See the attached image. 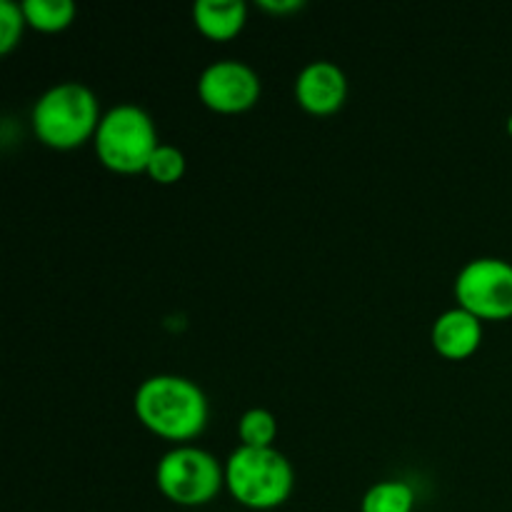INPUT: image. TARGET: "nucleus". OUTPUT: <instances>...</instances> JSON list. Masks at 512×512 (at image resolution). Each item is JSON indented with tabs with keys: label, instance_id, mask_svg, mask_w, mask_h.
I'll return each mask as SVG.
<instances>
[{
	"label": "nucleus",
	"instance_id": "1",
	"mask_svg": "<svg viewBox=\"0 0 512 512\" xmlns=\"http://www.w3.org/2000/svg\"><path fill=\"white\" fill-rule=\"evenodd\" d=\"M135 415L150 433L165 440H190L208 423L205 393L180 375H155L135 393Z\"/></svg>",
	"mask_w": 512,
	"mask_h": 512
},
{
	"label": "nucleus",
	"instance_id": "2",
	"mask_svg": "<svg viewBox=\"0 0 512 512\" xmlns=\"http://www.w3.org/2000/svg\"><path fill=\"white\" fill-rule=\"evenodd\" d=\"M98 100L80 83L53 85L33 108V130L40 143L58 150L83 145L98 133Z\"/></svg>",
	"mask_w": 512,
	"mask_h": 512
},
{
	"label": "nucleus",
	"instance_id": "3",
	"mask_svg": "<svg viewBox=\"0 0 512 512\" xmlns=\"http://www.w3.org/2000/svg\"><path fill=\"white\" fill-rule=\"evenodd\" d=\"M225 485L240 505L273 510L290 498L293 468L275 448H238L225 465Z\"/></svg>",
	"mask_w": 512,
	"mask_h": 512
},
{
	"label": "nucleus",
	"instance_id": "4",
	"mask_svg": "<svg viewBox=\"0 0 512 512\" xmlns=\"http://www.w3.org/2000/svg\"><path fill=\"white\" fill-rule=\"evenodd\" d=\"M158 145L153 120L138 105H115L100 118L95 133V153L100 163L125 175L148 170Z\"/></svg>",
	"mask_w": 512,
	"mask_h": 512
},
{
	"label": "nucleus",
	"instance_id": "5",
	"mask_svg": "<svg viewBox=\"0 0 512 512\" xmlns=\"http://www.w3.org/2000/svg\"><path fill=\"white\" fill-rule=\"evenodd\" d=\"M160 493L175 505L195 508L205 505L220 493L225 483V470L218 460L200 448H175L158 463Z\"/></svg>",
	"mask_w": 512,
	"mask_h": 512
},
{
	"label": "nucleus",
	"instance_id": "6",
	"mask_svg": "<svg viewBox=\"0 0 512 512\" xmlns=\"http://www.w3.org/2000/svg\"><path fill=\"white\" fill-rule=\"evenodd\" d=\"M455 298L480 320L512 318V265L498 258L470 260L455 280Z\"/></svg>",
	"mask_w": 512,
	"mask_h": 512
},
{
	"label": "nucleus",
	"instance_id": "7",
	"mask_svg": "<svg viewBox=\"0 0 512 512\" xmlns=\"http://www.w3.org/2000/svg\"><path fill=\"white\" fill-rule=\"evenodd\" d=\"M198 93L218 113H243L260 98V78L240 60H218L200 73Z\"/></svg>",
	"mask_w": 512,
	"mask_h": 512
},
{
	"label": "nucleus",
	"instance_id": "8",
	"mask_svg": "<svg viewBox=\"0 0 512 512\" xmlns=\"http://www.w3.org/2000/svg\"><path fill=\"white\" fill-rule=\"evenodd\" d=\"M345 95H348L345 73L328 60L305 65L295 80V98L313 115L335 113L345 103Z\"/></svg>",
	"mask_w": 512,
	"mask_h": 512
},
{
	"label": "nucleus",
	"instance_id": "9",
	"mask_svg": "<svg viewBox=\"0 0 512 512\" xmlns=\"http://www.w3.org/2000/svg\"><path fill=\"white\" fill-rule=\"evenodd\" d=\"M483 325L463 308L448 310L433 325V348L448 360H465L480 348Z\"/></svg>",
	"mask_w": 512,
	"mask_h": 512
},
{
	"label": "nucleus",
	"instance_id": "10",
	"mask_svg": "<svg viewBox=\"0 0 512 512\" xmlns=\"http://www.w3.org/2000/svg\"><path fill=\"white\" fill-rule=\"evenodd\" d=\"M248 8L243 0H198L193 5V20L200 33L210 40H230L243 30Z\"/></svg>",
	"mask_w": 512,
	"mask_h": 512
},
{
	"label": "nucleus",
	"instance_id": "11",
	"mask_svg": "<svg viewBox=\"0 0 512 512\" xmlns=\"http://www.w3.org/2000/svg\"><path fill=\"white\" fill-rule=\"evenodd\" d=\"M20 5L28 25L43 33H58L75 18V5L70 0H25Z\"/></svg>",
	"mask_w": 512,
	"mask_h": 512
},
{
	"label": "nucleus",
	"instance_id": "12",
	"mask_svg": "<svg viewBox=\"0 0 512 512\" xmlns=\"http://www.w3.org/2000/svg\"><path fill=\"white\" fill-rule=\"evenodd\" d=\"M415 493L403 480H383L363 498V512H413Z\"/></svg>",
	"mask_w": 512,
	"mask_h": 512
},
{
	"label": "nucleus",
	"instance_id": "13",
	"mask_svg": "<svg viewBox=\"0 0 512 512\" xmlns=\"http://www.w3.org/2000/svg\"><path fill=\"white\" fill-rule=\"evenodd\" d=\"M238 433L245 448H273V440L278 435V423H275L273 413L255 408L240 418Z\"/></svg>",
	"mask_w": 512,
	"mask_h": 512
},
{
	"label": "nucleus",
	"instance_id": "14",
	"mask_svg": "<svg viewBox=\"0 0 512 512\" xmlns=\"http://www.w3.org/2000/svg\"><path fill=\"white\" fill-rule=\"evenodd\" d=\"M145 173L160 185H173L178 183L185 175V155L183 150L175 148V145H158V150L150 158L148 170Z\"/></svg>",
	"mask_w": 512,
	"mask_h": 512
},
{
	"label": "nucleus",
	"instance_id": "15",
	"mask_svg": "<svg viewBox=\"0 0 512 512\" xmlns=\"http://www.w3.org/2000/svg\"><path fill=\"white\" fill-rule=\"evenodd\" d=\"M23 5L13 0H0V53H10L20 43L25 28Z\"/></svg>",
	"mask_w": 512,
	"mask_h": 512
},
{
	"label": "nucleus",
	"instance_id": "16",
	"mask_svg": "<svg viewBox=\"0 0 512 512\" xmlns=\"http://www.w3.org/2000/svg\"><path fill=\"white\" fill-rule=\"evenodd\" d=\"M258 5L268 13L275 15H285V13H295V10L303 8V0H258Z\"/></svg>",
	"mask_w": 512,
	"mask_h": 512
},
{
	"label": "nucleus",
	"instance_id": "17",
	"mask_svg": "<svg viewBox=\"0 0 512 512\" xmlns=\"http://www.w3.org/2000/svg\"><path fill=\"white\" fill-rule=\"evenodd\" d=\"M508 133L512 135V115H510V118H508Z\"/></svg>",
	"mask_w": 512,
	"mask_h": 512
}]
</instances>
